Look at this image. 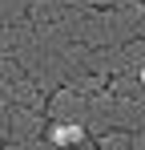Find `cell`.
Returning a JSON list of instances; mask_svg holds the SVG:
<instances>
[{"label":"cell","instance_id":"6da1fadb","mask_svg":"<svg viewBox=\"0 0 145 150\" xmlns=\"http://www.w3.org/2000/svg\"><path fill=\"white\" fill-rule=\"evenodd\" d=\"M81 138H85V130H81V126H69V122H61V126H52V130H48V142L69 146V150L81 146Z\"/></svg>","mask_w":145,"mask_h":150},{"label":"cell","instance_id":"7a4b0ae2","mask_svg":"<svg viewBox=\"0 0 145 150\" xmlns=\"http://www.w3.org/2000/svg\"><path fill=\"white\" fill-rule=\"evenodd\" d=\"M141 85H145V65H141Z\"/></svg>","mask_w":145,"mask_h":150}]
</instances>
